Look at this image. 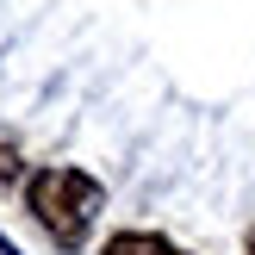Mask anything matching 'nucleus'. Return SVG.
Instances as JSON below:
<instances>
[{"label":"nucleus","instance_id":"7ed1b4c3","mask_svg":"<svg viewBox=\"0 0 255 255\" xmlns=\"http://www.w3.org/2000/svg\"><path fill=\"white\" fill-rule=\"evenodd\" d=\"M249 255H255V237H249Z\"/></svg>","mask_w":255,"mask_h":255},{"label":"nucleus","instance_id":"f03ea898","mask_svg":"<svg viewBox=\"0 0 255 255\" xmlns=\"http://www.w3.org/2000/svg\"><path fill=\"white\" fill-rule=\"evenodd\" d=\"M106 255H181V249H174L168 237H156V231H119L106 243Z\"/></svg>","mask_w":255,"mask_h":255},{"label":"nucleus","instance_id":"f257e3e1","mask_svg":"<svg viewBox=\"0 0 255 255\" xmlns=\"http://www.w3.org/2000/svg\"><path fill=\"white\" fill-rule=\"evenodd\" d=\"M31 212H37V224H44L50 237H56L62 249H75L87 237V224H94V212H100V181L94 174H81V168H44V174H31Z\"/></svg>","mask_w":255,"mask_h":255}]
</instances>
